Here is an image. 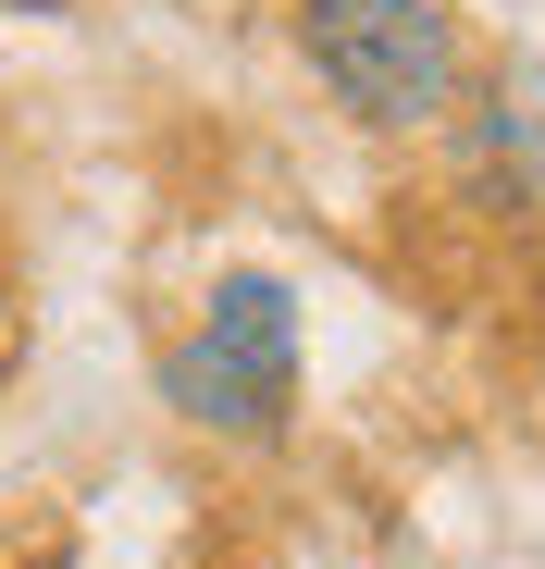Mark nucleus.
<instances>
[{
    "label": "nucleus",
    "mask_w": 545,
    "mask_h": 569,
    "mask_svg": "<svg viewBox=\"0 0 545 569\" xmlns=\"http://www.w3.org/2000/svg\"><path fill=\"white\" fill-rule=\"evenodd\" d=\"M161 397L187 409L199 433L272 446V433L298 421V298L272 272H224L211 310H199V335L161 359Z\"/></svg>",
    "instance_id": "f257e3e1"
},
{
    "label": "nucleus",
    "mask_w": 545,
    "mask_h": 569,
    "mask_svg": "<svg viewBox=\"0 0 545 569\" xmlns=\"http://www.w3.org/2000/svg\"><path fill=\"white\" fill-rule=\"evenodd\" d=\"M298 50L359 124H434L459 112V26L446 0H298Z\"/></svg>",
    "instance_id": "f03ea898"
},
{
    "label": "nucleus",
    "mask_w": 545,
    "mask_h": 569,
    "mask_svg": "<svg viewBox=\"0 0 545 569\" xmlns=\"http://www.w3.org/2000/svg\"><path fill=\"white\" fill-rule=\"evenodd\" d=\"M26 13H50V0H26Z\"/></svg>",
    "instance_id": "7ed1b4c3"
}]
</instances>
